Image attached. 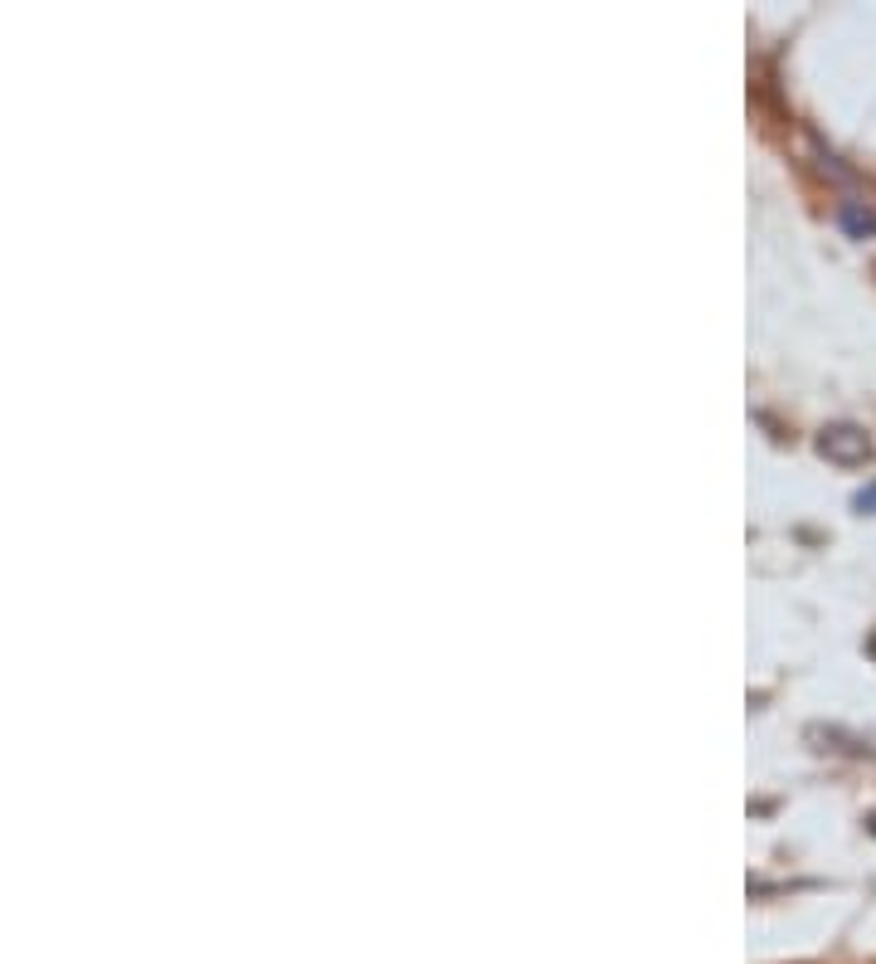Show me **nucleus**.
<instances>
[{
	"mask_svg": "<svg viewBox=\"0 0 876 964\" xmlns=\"http://www.w3.org/2000/svg\"><path fill=\"white\" fill-rule=\"evenodd\" d=\"M818 448H823L833 463H842V468H852V463H867V458H872V444H867V434H862V429H852V424H838V429H828V434L818 439Z\"/></svg>",
	"mask_w": 876,
	"mask_h": 964,
	"instance_id": "nucleus-1",
	"label": "nucleus"
},
{
	"mask_svg": "<svg viewBox=\"0 0 876 964\" xmlns=\"http://www.w3.org/2000/svg\"><path fill=\"white\" fill-rule=\"evenodd\" d=\"M857 507H862V512H867V507H876V487H872V492H862V497H857Z\"/></svg>",
	"mask_w": 876,
	"mask_h": 964,
	"instance_id": "nucleus-2",
	"label": "nucleus"
}]
</instances>
